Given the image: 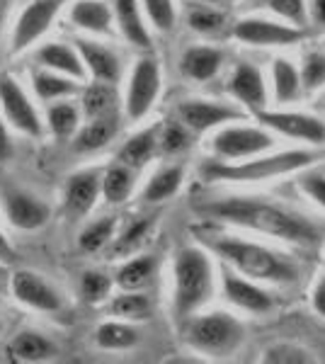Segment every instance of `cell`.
I'll use <instances>...</instances> for the list:
<instances>
[{"mask_svg": "<svg viewBox=\"0 0 325 364\" xmlns=\"http://www.w3.org/2000/svg\"><path fill=\"white\" fill-rule=\"evenodd\" d=\"M192 207L206 219L247 228L299 248H316L325 238L323 226H318L306 214L262 197H214L194 202Z\"/></svg>", "mask_w": 325, "mask_h": 364, "instance_id": "cell-1", "label": "cell"}, {"mask_svg": "<svg viewBox=\"0 0 325 364\" xmlns=\"http://www.w3.org/2000/svg\"><path fill=\"white\" fill-rule=\"evenodd\" d=\"M197 236L204 243V248H209L221 257L223 265H228L247 279L287 287L301 277L297 262L292 257L282 255V252L272 250L267 245L252 243V240H245L240 236H221V233L206 231V228L197 231Z\"/></svg>", "mask_w": 325, "mask_h": 364, "instance_id": "cell-2", "label": "cell"}, {"mask_svg": "<svg viewBox=\"0 0 325 364\" xmlns=\"http://www.w3.org/2000/svg\"><path fill=\"white\" fill-rule=\"evenodd\" d=\"M323 158L321 149H292L272 156H252L245 161H209L202 168L204 180L230 182V185H250V182H270L284 175H294L311 168Z\"/></svg>", "mask_w": 325, "mask_h": 364, "instance_id": "cell-3", "label": "cell"}, {"mask_svg": "<svg viewBox=\"0 0 325 364\" xmlns=\"http://www.w3.org/2000/svg\"><path fill=\"white\" fill-rule=\"evenodd\" d=\"M214 296V265L204 248H180L173 262V314L177 321L204 309Z\"/></svg>", "mask_w": 325, "mask_h": 364, "instance_id": "cell-4", "label": "cell"}, {"mask_svg": "<svg viewBox=\"0 0 325 364\" xmlns=\"http://www.w3.org/2000/svg\"><path fill=\"white\" fill-rule=\"evenodd\" d=\"M182 336L194 352L221 360L240 348L245 328L228 311H211V314H194L182 321Z\"/></svg>", "mask_w": 325, "mask_h": 364, "instance_id": "cell-5", "label": "cell"}, {"mask_svg": "<svg viewBox=\"0 0 325 364\" xmlns=\"http://www.w3.org/2000/svg\"><path fill=\"white\" fill-rule=\"evenodd\" d=\"M275 149V134L267 127L223 124L211 141V151L218 161H245Z\"/></svg>", "mask_w": 325, "mask_h": 364, "instance_id": "cell-6", "label": "cell"}, {"mask_svg": "<svg viewBox=\"0 0 325 364\" xmlns=\"http://www.w3.org/2000/svg\"><path fill=\"white\" fill-rule=\"evenodd\" d=\"M163 73L161 63L153 56H144L134 63V70L129 75L127 100H124V112L129 122H139L153 109L158 95H161Z\"/></svg>", "mask_w": 325, "mask_h": 364, "instance_id": "cell-7", "label": "cell"}, {"mask_svg": "<svg viewBox=\"0 0 325 364\" xmlns=\"http://www.w3.org/2000/svg\"><path fill=\"white\" fill-rule=\"evenodd\" d=\"M66 3L68 0H29L10 34V54H22L34 42H39Z\"/></svg>", "mask_w": 325, "mask_h": 364, "instance_id": "cell-8", "label": "cell"}, {"mask_svg": "<svg viewBox=\"0 0 325 364\" xmlns=\"http://www.w3.org/2000/svg\"><path fill=\"white\" fill-rule=\"evenodd\" d=\"M175 119L190 129L192 134H204L230 122H243V109L238 105L216 102V100H182L175 109Z\"/></svg>", "mask_w": 325, "mask_h": 364, "instance_id": "cell-9", "label": "cell"}, {"mask_svg": "<svg viewBox=\"0 0 325 364\" xmlns=\"http://www.w3.org/2000/svg\"><path fill=\"white\" fill-rule=\"evenodd\" d=\"M0 107H3L5 119L25 136L37 139L44 134V122H41L37 107L29 102L20 83L8 73H0Z\"/></svg>", "mask_w": 325, "mask_h": 364, "instance_id": "cell-10", "label": "cell"}, {"mask_svg": "<svg viewBox=\"0 0 325 364\" xmlns=\"http://www.w3.org/2000/svg\"><path fill=\"white\" fill-rule=\"evenodd\" d=\"M255 119L262 127H267L270 132L282 134V136L304 141V144H311V146H325V122L313 114L287 112V109L272 112V109L265 107V109H260V112H255Z\"/></svg>", "mask_w": 325, "mask_h": 364, "instance_id": "cell-11", "label": "cell"}, {"mask_svg": "<svg viewBox=\"0 0 325 364\" xmlns=\"http://www.w3.org/2000/svg\"><path fill=\"white\" fill-rule=\"evenodd\" d=\"M230 34L247 46H292L304 39V29L262 17H243L233 25Z\"/></svg>", "mask_w": 325, "mask_h": 364, "instance_id": "cell-12", "label": "cell"}, {"mask_svg": "<svg viewBox=\"0 0 325 364\" xmlns=\"http://www.w3.org/2000/svg\"><path fill=\"white\" fill-rule=\"evenodd\" d=\"M223 296L235 309L245 311V314L262 316L275 309V299H272L270 291H265L260 287V282L243 277V274H238L228 265L223 267Z\"/></svg>", "mask_w": 325, "mask_h": 364, "instance_id": "cell-13", "label": "cell"}, {"mask_svg": "<svg viewBox=\"0 0 325 364\" xmlns=\"http://www.w3.org/2000/svg\"><path fill=\"white\" fill-rule=\"evenodd\" d=\"M10 291H13L17 301L34 311H44V314L61 311V296H58V291L41 274L32 272V269H17L13 279H10Z\"/></svg>", "mask_w": 325, "mask_h": 364, "instance_id": "cell-14", "label": "cell"}, {"mask_svg": "<svg viewBox=\"0 0 325 364\" xmlns=\"http://www.w3.org/2000/svg\"><path fill=\"white\" fill-rule=\"evenodd\" d=\"M228 92L238 102V107L252 114L267 107V83H265L262 70L247 61H240L233 68L228 78Z\"/></svg>", "mask_w": 325, "mask_h": 364, "instance_id": "cell-15", "label": "cell"}, {"mask_svg": "<svg viewBox=\"0 0 325 364\" xmlns=\"http://www.w3.org/2000/svg\"><path fill=\"white\" fill-rule=\"evenodd\" d=\"M100 180H102V170L87 168L73 173L66 182L63 190V207L70 216L80 219V216L90 214L100 197Z\"/></svg>", "mask_w": 325, "mask_h": 364, "instance_id": "cell-16", "label": "cell"}, {"mask_svg": "<svg viewBox=\"0 0 325 364\" xmlns=\"http://www.w3.org/2000/svg\"><path fill=\"white\" fill-rule=\"evenodd\" d=\"M75 51L80 54V61L85 66L87 73L95 80L102 83L117 85L122 78V61L117 56V51H112L110 46L95 42V39H75Z\"/></svg>", "mask_w": 325, "mask_h": 364, "instance_id": "cell-17", "label": "cell"}, {"mask_svg": "<svg viewBox=\"0 0 325 364\" xmlns=\"http://www.w3.org/2000/svg\"><path fill=\"white\" fill-rule=\"evenodd\" d=\"M3 204H5V216H8V221L15 228H20V231H39V228H44L46 221H49V207H46L41 199L29 195V192H22V190L8 192Z\"/></svg>", "mask_w": 325, "mask_h": 364, "instance_id": "cell-18", "label": "cell"}, {"mask_svg": "<svg viewBox=\"0 0 325 364\" xmlns=\"http://www.w3.org/2000/svg\"><path fill=\"white\" fill-rule=\"evenodd\" d=\"M68 20L73 22V27L95 37H112L114 32L112 5L105 0H73L68 8Z\"/></svg>", "mask_w": 325, "mask_h": 364, "instance_id": "cell-19", "label": "cell"}, {"mask_svg": "<svg viewBox=\"0 0 325 364\" xmlns=\"http://www.w3.org/2000/svg\"><path fill=\"white\" fill-rule=\"evenodd\" d=\"M112 15H114L122 37L129 44L144 51L151 49L153 39L149 27H146L144 13H141V0H112Z\"/></svg>", "mask_w": 325, "mask_h": 364, "instance_id": "cell-20", "label": "cell"}, {"mask_svg": "<svg viewBox=\"0 0 325 364\" xmlns=\"http://www.w3.org/2000/svg\"><path fill=\"white\" fill-rule=\"evenodd\" d=\"M221 66H223V51L216 49V46H206V44L190 46L180 58L182 75L190 80H197V83L214 80Z\"/></svg>", "mask_w": 325, "mask_h": 364, "instance_id": "cell-21", "label": "cell"}, {"mask_svg": "<svg viewBox=\"0 0 325 364\" xmlns=\"http://www.w3.org/2000/svg\"><path fill=\"white\" fill-rule=\"evenodd\" d=\"M117 134H119V114L85 119V124L78 127V132L73 134V146L78 154H95L110 146Z\"/></svg>", "mask_w": 325, "mask_h": 364, "instance_id": "cell-22", "label": "cell"}, {"mask_svg": "<svg viewBox=\"0 0 325 364\" xmlns=\"http://www.w3.org/2000/svg\"><path fill=\"white\" fill-rule=\"evenodd\" d=\"M37 61L41 63V68L56 70V73H63V75H68V78L80 80V83L87 75V70H85V66H82L80 54L75 51V46H68L63 42L44 44L37 51Z\"/></svg>", "mask_w": 325, "mask_h": 364, "instance_id": "cell-23", "label": "cell"}, {"mask_svg": "<svg viewBox=\"0 0 325 364\" xmlns=\"http://www.w3.org/2000/svg\"><path fill=\"white\" fill-rule=\"evenodd\" d=\"M56 355V348L51 340H46L37 331H20L10 340L8 345V357L13 362H46Z\"/></svg>", "mask_w": 325, "mask_h": 364, "instance_id": "cell-24", "label": "cell"}, {"mask_svg": "<svg viewBox=\"0 0 325 364\" xmlns=\"http://www.w3.org/2000/svg\"><path fill=\"white\" fill-rule=\"evenodd\" d=\"M158 127L161 124L141 129V132H136L134 136H129L119 149L117 161L129 168H134V170H141L146 163H151L153 156L158 154Z\"/></svg>", "mask_w": 325, "mask_h": 364, "instance_id": "cell-25", "label": "cell"}, {"mask_svg": "<svg viewBox=\"0 0 325 364\" xmlns=\"http://www.w3.org/2000/svg\"><path fill=\"white\" fill-rule=\"evenodd\" d=\"M117 107H119V92H117V85L95 80V83L82 87L80 114L85 117V119H97V117L117 114Z\"/></svg>", "mask_w": 325, "mask_h": 364, "instance_id": "cell-26", "label": "cell"}, {"mask_svg": "<svg viewBox=\"0 0 325 364\" xmlns=\"http://www.w3.org/2000/svg\"><path fill=\"white\" fill-rule=\"evenodd\" d=\"M182 180H185V168L180 163H170V166L158 168L156 173L151 175V180L146 182L144 192H141V199L149 204H161L173 199L182 187Z\"/></svg>", "mask_w": 325, "mask_h": 364, "instance_id": "cell-27", "label": "cell"}, {"mask_svg": "<svg viewBox=\"0 0 325 364\" xmlns=\"http://www.w3.org/2000/svg\"><path fill=\"white\" fill-rule=\"evenodd\" d=\"M80 80L68 78L63 73H56V70L41 68L32 73V87L37 92L39 100L44 102H54V100H66L70 95H78L80 92Z\"/></svg>", "mask_w": 325, "mask_h": 364, "instance_id": "cell-28", "label": "cell"}, {"mask_svg": "<svg viewBox=\"0 0 325 364\" xmlns=\"http://www.w3.org/2000/svg\"><path fill=\"white\" fill-rule=\"evenodd\" d=\"M153 224H156L153 216H141V219H134L132 224L124 226L122 233H117V236L112 238V243L107 245L112 260H114V257L136 255V252L144 248L146 240H149L151 231H153Z\"/></svg>", "mask_w": 325, "mask_h": 364, "instance_id": "cell-29", "label": "cell"}, {"mask_svg": "<svg viewBox=\"0 0 325 364\" xmlns=\"http://www.w3.org/2000/svg\"><path fill=\"white\" fill-rule=\"evenodd\" d=\"M134 187H136V170L117 161L102 173V180H100V195L105 197L107 204H124L129 197H132Z\"/></svg>", "mask_w": 325, "mask_h": 364, "instance_id": "cell-30", "label": "cell"}, {"mask_svg": "<svg viewBox=\"0 0 325 364\" xmlns=\"http://www.w3.org/2000/svg\"><path fill=\"white\" fill-rule=\"evenodd\" d=\"M187 27L192 32L202 34V37H218L223 34V29L228 27V15L223 13V8L218 5H206V3H190L185 13Z\"/></svg>", "mask_w": 325, "mask_h": 364, "instance_id": "cell-31", "label": "cell"}, {"mask_svg": "<svg viewBox=\"0 0 325 364\" xmlns=\"http://www.w3.org/2000/svg\"><path fill=\"white\" fill-rule=\"evenodd\" d=\"M156 269L158 265L153 255H132V260H127L117 269L114 284L119 289H129V291L146 289L153 282V277H156Z\"/></svg>", "mask_w": 325, "mask_h": 364, "instance_id": "cell-32", "label": "cell"}, {"mask_svg": "<svg viewBox=\"0 0 325 364\" xmlns=\"http://www.w3.org/2000/svg\"><path fill=\"white\" fill-rule=\"evenodd\" d=\"M272 90H275V97L279 105H292L304 95L299 68L289 58H275L272 61Z\"/></svg>", "mask_w": 325, "mask_h": 364, "instance_id": "cell-33", "label": "cell"}, {"mask_svg": "<svg viewBox=\"0 0 325 364\" xmlns=\"http://www.w3.org/2000/svg\"><path fill=\"white\" fill-rule=\"evenodd\" d=\"M139 340L141 333L129 321H107L95 331V343L100 350H112V352L132 350L139 345Z\"/></svg>", "mask_w": 325, "mask_h": 364, "instance_id": "cell-34", "label": "cell"}, {"mask_svg": "<svg viewBox=\"0 0 325 364\" xmlns=\"http://www.w3.org/2000/svg\"><path fill=\"white\" fill-rule=\"evenodd\" d=\"M110 311L112 316H117L119 321H149L153 316V301L149 294H144V289L139 291H129L122 289L119 294L110 301Z\"/></svg>", "mask_w": 325, "mask_h": 364, "instance_id": "cell-35", "label": "cell"}, {"mask_svg": "<svg viewBox=\"0 0 325 364\" xmlns=\"http://www.w3.org/2000/svg\"><path fill=\"white\" fill-rule=\"evenodd\" d=\"M80 109L73 102L66 100H54V102L46 107V127L51 129L56 139H70L80 127Z\"/></svg>", "mask_w": 325, "mask_h": 364, "instance_id": "cell-36", "label": "cell"}, {"mask_svg": "<svg viewBox=\"0 0 325 364\" xmlns=\"http://www.w3.org/2000/svg\"><path fill=\"white\" fill-rule=\"evenodd\" d=\"M192 136L194 134L180 119L165 122V124L158 127V154L168 158L185 154L192 146Z\"/></svg>", "mask_w": 325, "mask_h": 364, "instance_id": "cell-37", "label": "cell"}, {"mask_svg": "<svg viewBox=\"0 0 325 364\" xmlns=\"http://www.w3.org/2000/svg\"><path fill=\"white\" fill-rule=\"evenodd\" d=\"M117 226H119L117 216H102V219L87 224L80 231V238H78L80 250L82 252H100V250H105L112 243V238H114Z\"/></svg>", "mask_w": 325, "mask_h": 364, "instance_id": "cell-38", "label": "cell"}, {"mask_svg": "<svg viewBox=\"0 0 325 364\" xmlns=\"http://www.w3.org/2000/svg\"><path fill=\"white\" fill-rule=\"evenodd\" d=\"M299 78H301V90L304 92H318L325 87V51L321 49H313L306 51L304 61H301V70H299Z\"/></svg>", "mask_w": 325, "mask_h": 364, "instance_id": "cell-39", "label": "cell"}, {"mask_svg": "<svg viewBox=\"0 0 325 364\" xmlns=\"http://www.w3.org/2000/svg\"><path fill=\"white\" fill-rule=\"evenodd\" d=\"M112 284L114 279L102 269H85L80 277V294L87 304H102L112 294Z\"/></svg>", "mask_w": 325, "mask_h": 364, "instance_id": "cell-40", "label": "cell"}, {"mask_svg": "<svg viewBox=\"0 0 325 364\" xmlns=\"http://www.w3.org/2000/svg\"><path fill=\"white\" fill-rule=\"evenodd\" d=\"M141 5H144V13L149 17V22L158 32H173L177 22V10L173 0H141Z\"/></svg>", "mask_w": 325, "mask_h": 364, "instance_id": "cell-41", "label": "cell"}, {"mask_svg": "<svg viewBox=\"0 0 325 364\" xmlns=\"http://www.w3.org/2000/svg\"><path fill=\"white\" fill-rule=\"evenodd\" d=\"M262 362L265 364H306V362H313V357L309 350L299 348V345L279 343L262 352Z\"/></svg>", "mask_w": 325, "mask_h": 364, "instance_id": "cell-42", "label": "cell"}, {"mask_svg": "<svg viewBox=\"0 0 325 364\" xmlns=\"http://www.w3.org/2000/svg\"><path fill=\"white\" fill-rule=\"evenodd\" d=\"M267 8L277 17L287 20L289 25L304 29L309 25V13H306V0H265Z\"/></svg>", "mask_w": 325, "mask_h": 364, "instance_id": "cell-43", "label": "cell"}, {"mask_svg": "<svg viewBox=\"0 0 325 364\" xmlns=\"http://www.w3.org/2000/svg\"><path fill=\"white\" fill-rule=\"evenodd\" d=\"M297 187L311 199L313 204H318L325 211V170H299Z\"/></svg>", "mask_w": 325, "mask_h": 364, "instance_id": "cell-44", "label": "cell"}, {"mask_svg": "<svg viewBox=\"0 0 325 364\" xmlns=\"http://www.w3.org/2000/svg\"><path fill=\"white\" fill-rule=\"evenodd\" d=\"M311 306H313V311H316L318 316H323V318H325V274L316 282V287H313Z\"/></svg>", "mask_w": 325, "mask_h": 364, "instance_id": "cell-45", "label": "cell"}, {"mask_svg": "<svg viewBox=\"0 0 325 364\" xmlns=\"http://www.w3.org/2000/svg\"><path fill=\"white\" fill-rule=\"evenodd\" d=\"M306 13H309L311 22L325 27V0H306Z\"/></svg>", "mask_w": 325, "mask_h": 364, "instance_id": "cell-46", "label": "cell"}, {"mask_svg": "<svg viewBox=\"0 0 325 364\" xmlns=\"http://www.w3.org/2000/svg\"><path fill=\"white\" fill-rule=\"evenodd\" d=\"M10 151H13V146H10L8 129H5L3 119H0V161H5V158L10 156Z\"/></svg>", "mask_w": 325, "mask_h": 364, "instance_id": "cell-47", "label": "cell"}, {"mask_svg": "<svg viewBox=\"0 0 325 364\" xmlns=\"http://www.w3.org/2000/svg\"><path fill=\"white\" fill-rule=\"evenodd\" d=\"M0 255L8 257V260L13 257V245L8 243V238H5V233H3V231H0Z\"/></svg>", "mask_w": 325, "mask_h": 364, "instance_id": "cell-48", "label": "cell"}, {"mask_svg": "<svg viewBox=\"0 0 325 364\" xmlns=\"http://www.w3.org/2000/svg\"><path fill=\"white\" fill-rule=\"evenodd\" d=\"M190 3H206V5H218V8H223V5H228L230 0H190Z\"/></svg>", "mask_w": 325, "mask_h": 364, "instance_id": "cell-49", "label": "cell"}, {"mask_svg": "<svg viewBox=\"0 0 325 364\" xmlns=\"http://www.w3.org/2000/svg\"><path fill=\"white\" fill-rule=\"evenodd\" d=\"M0 331H3V323H0Z\"/></svg>", "mask_w": 325, "mask_h": 364, "instance_id": "cell-50", "label": "cell"}]
</instances>
